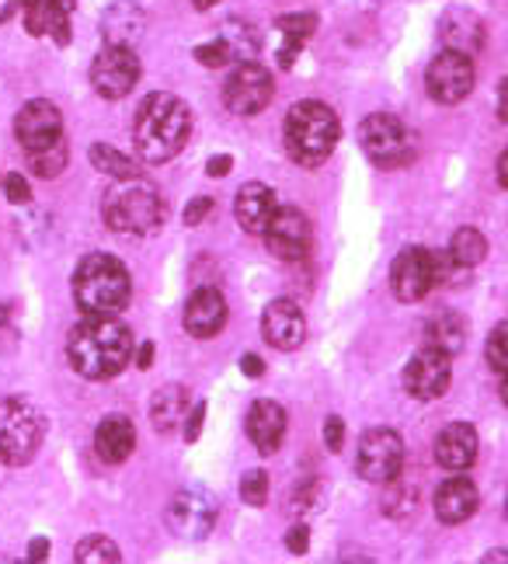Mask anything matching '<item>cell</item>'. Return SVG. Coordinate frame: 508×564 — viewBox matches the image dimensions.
<instances>
[{
  "mask_svg": "<svg viewBox=\"0 0 508 564\" xmlns=\"http://www.w3.org/2000/svg\"><path fill=\"white\" fill-rule=\"evenodd\" d=\"M450 258L460 265V269H474L480 265L484 258H488V237H484L477 227H460L450 241Z\"/></svg>",
  "mask_w": 508,
  "mask_h": 564,
  "instance_id": "30",
  "label": "cell"
},
{
  "mask_svg": "<svg viewBox=\"0 0 508 564\" xmlns=\"http://www.w3.org/2000/svg\"><path fill=\"white\" fill-rule=\"evenodd\" d=\"M11 338H14V317L8 303H0V349H8Z\"/></svg>",
  "mask_w": 508,
  "mask_h": 564,
  "instance_id": "44",
  "label": "cell"
},
{
  "mask_svg": "<svg viewBox=\"0 0 508 564\" xmlns=\"http://www.w3.org/2000/svg\"><path fill=\"white\" fill-rule=\"evenodd\" d=\"M474 77H477L474 56L456 53V50H443L429 63V74H425L429 98L439 105H460L474 91Z\"/></svg>",
  "mask_w": 508,
  "mask_h": 564,
  "instance_id": "10",
  "label": "cell"
},
{
  "mask_svg": "<svg viewBox=\"0 0 508 564\" xmlns=\"http://www.w3.org/2000/svg\"><path fill=\"white\" fill-rule=\"evenodd\" d=\"M498 182H501V188L508 192V147L501 150V158H498Z\"/></svg>",
  "mask_w": 508,
  "mask_h": 564,
  "instance_id": "50",
  "label": "cell"
},
{
  "mask_svg": "<svg viewBox=\"0 0 508 564\" xmlns=\"http://www.w3.org/2000/svg\"><path fill=\"white\" fill-rule=\"evenodd\" d=\"M285 547H290V554H306V547H311V527H293L290 533H285Z\"/></svg>",
  "mask_w": 508,
  "mask_h": 564,
  "instance_id": "42",
  "label": "cell"
},
{
  "mask_svg": "<svg viewBox=\"0 0 508 564\" xmlns=\"http://www.w3.org/2000/svg\"><path fill=\"white\" fill-rule=\"evenodd\" d=\"M484 356H488L491 370H498V373L508 370V321L495 324V332L488 335V345H484Z\"/></svg>",
  "mask_w": 508,
  "mask_h": 564,
  "instance_id": "37",
  "label": "cell"
},
{
  "mask_svg": "<svg viewBox=\"0 0 508 564\" xmlns=\"http://www.w3.org/2000/svg\"><path fill=\"white\" fill-rule=\"evenodd\" d=\"M338 137L342 122L335 108H327L324 101H296L285 116V150L300 167H321L338 147Z\"/></svg>",
  "mask_w": 508,
  "mask_h": 564,
  "instance_id": "4",
  "label": "cell"
},
{
  "mask_svg": "<svg viewBox=\"0 0 508 564\" xmlns=\"http://www.w3.org/2000/svg\"><path fill=\"white\" fill-rule=\"evenodd\" d=\"M501 401L508 404V370H505V380H501Z\"/></svg>",
  "mask_w": 508,
  "mask_h": 564,
  "instance_id": "54",
  "label": "cell"
},
{
  "mask_svg": "<svg viewBox=\"0 0 508 564\" xmlns=\"http://www.w3.org/2000/svg\"><path fill=\"white\" fill-rule=\"evenodd\" d=\"M425 345H429V349L446 352V356L463 352V345H467V321H463L456 311L435 314V317L425 324Z\"/></svg>",
  "mask_w": 508,
  "mask_h": 564,
  "instance_id": "27",
  "label": "cell"
},
{
  "mask_svg": "<svg viewBox=\"0 0 508 564\" xmlns=\"http://www.w3.org/2000/svg\"><path fill=\"white\" fill-rule=\"evenodd\" d=\"M261 335L264 341L272 345L279 352H293L303 345L306 338V321L303 311L296 307L293 300H272L269 307L261 314Z\"/></svg>",
  "mask_w": 508,
  "mask_h": 564,
  "instance_id": "17",
  "label": "cell"
},
{
  "mask_svg": "<svg viewBox=\"0 0 508 564\" xmlns=\"http://www.w3.org/2000/svg\"><path fill=\"white\" fill-rule=\"evenodd\" d=\"M105 224L119 234H150L161 224V195L140 175L116 178L101 199Z\"/></svg>",
  "mask_w": 508,
  "mask_h": 564,
  "instance_id": "5",
  "label": "cell"
},
{
  "mask_svg": "<svg viewBox=\"0 0 508 564\" xmlns=\"http://www.w3.org/2000/svg\"><path fill=\"white\" fill-rule=\"evenodd\" d=\"M147 29V18L137 4H112L101 18V35H105V46H132L143 39Z\"/></svg>",
  "mask_w": 508,
  "mask_h": 564,
  "instance_id": "25",
  "label": "cell"
},
{
  "mask_svg": "<svg viewBox=\"0 0 508 564\" xmlns=\"http://www.w3.org/2000/svg\"><path fill=\"white\" fill-rule=\"evenodd\" d=\"M275 25H279L282 39H285L282 50H279V67L290 70L296 63V53L303 50V42L317 32V18L314 14H282Z\"/></svg>",
  "mask_w": 508,
  "mask_h": 564,
  "instance_id": "28",
  "label": "cell"
},
{
  "mask_svg": "<svg viewBox=\"0 0 508 564\" xmlns=\"http://www.w3.org/2000/svg\"><path fill=\"white\" fill-rule=\"evenodd\" d=\"M240 370H245V377H261L264 373V362L258 356H240Z\"/></svg>",
  "mask_w": 508,
  "mask_h": 564,
  "instance_id": "46",
  "label": "cell"
},
{
  "mask_svg": "<svg viewBox=\"0 0 508 564\" xmlns=\"http://www.w3.org/2000/svg\"><path fill=\"white\" fill-rule=\"evenodd\" d=\"M227 324V300L219 290H195L185 303V332L192 338H216Z\"/></svg>",
  "mask_w": 508,
  "mask_h": 564,
  "instance_id": "19",
  "label": "cell"
},
{
  "mask_svg": "<svg viewBox=\"0 0 508 564\" xmlns=\"http://www.w3.org/2000/svg\"><path fill=\"white\" fill-rule=\"evenodd\" d=\"M14 137L25 154H39L63 140V116L50 98H32L14 116Z\"/></svg>",
  "mask_w": 508,
  "mask_h": 564,
  "instance_id": "13",
  "label": "cell"
},
{
  "mask_svg": "<svg viewBox=\"0 0 508 564\" xmlns=\"http://www.w3.org/2000/svg\"><path fill=\"white\" fill-rule=\"evenodd\" d=\"M91 164L101 171V175H108V178H132V175H137V164H132L122 154V150L108 147V143H95L91 147Z\"/></svg>",
  "mask_w": 508,
  "mask_h": 564,
  "instance_id": "32",
  "label": "cell"
},
{
  "mask_svg": "<svg viewBox=\"0 0 508 564\" xmlns=\"http://www.w3.org/2000/svg\"><path fill=\"white\" fill-rule=\"evenodd\" d=\"M132 293L126 265L116 254H87L74 272V300L84 317H116Z\"/></svg>",
  "mask_w": 508,
  "mask_h": 564,
  "instance_id": "3",
  "label": "cell"
},
{
  "mask_svg": "<svg viewBox=\"0 0 508 564\" xmlns=\"http://www.w3.org/2000/svg\"><path fill=\"white\" fill-rule=\"evenodd\" d=\"M137 366H140V370H150V366H153V341H143L137 349Z\"/></svg>",
  "mask_w": 508,
  "mask_h": 564,
  "instance_id": "48",
  "label": "cell"
},
{
  "mask_svg": "<svg viewBox=\"0 0 508 564\" xmlns=\"http://www.w3.org/2000/svg\"><path fill=\"white\" fill-rule=\"evenodd\" d=\"M192 133V108L171 91H153L143 98L137 116V154L143 164H164L182 154Z\"/></svg>",
  "mask_w": 508,
  "mask_h": 564,
  "instance_id": "2",
  "label": "cell"
},
{
  "mask_svg": "<svg viewBox=\"0 0 508 564\" xmlns=\"http://www.w3.org/2000/svg\"><path fill=\"white\" fill-rule=\"evenodd\" d=\"M66 161H71L66 140H60V143H53L46 150H39V154H29V167H32V175H39V178H56V175H63Z\"/></svg>",
  "mask_w": 508,
  "mask_h": 564,
  "instance_id": "34",
  "label": "cell"
},
{
  "mask_svg": "<svg viewBox=\"0 0 508 564\" xmlns=\"http://www.w3.org/2000/svg\"><path fill=\"white\" fill-rule=\"evenodd\" d=\"M443 42H446V50H456V53H480L484 46V25H480V18L471 14V11H450L443 18Z\"/></svg>",
  "mask_w": 508,
  "mask_h": 564,
  "instance_id": "26",
  "label": "cell"
},
{
  "mask_svg": "<svg viewBox=\"0 0 508 564\" xmlns=\"http://www.w3.org/2000/svg\"><path fill=\"white\" fill-rule=\"evenodd\" d=\"M275 195L269 185H261V182H248V185H240L237 192V199H234V216H237V224L240 230H248V234H264V227H269L272 220V213H275Z\"/></svg>",
  "mask_w": 508,
  "mask_h": 564,
  "instance_id": "22",
  "label": "cell"
},
{
  "mask_svg": "<svg viewBox=\"0 0 508 564\" xmlns=\"http://www.w3.org/2000/svg\"><path fill=\"white\" fill-rule=\"evenodd\" d=\"M480 561H484V564H491V561H508V551H491V554H484Z\"/></svg>",
  "mask_w": 508,
  "mask_h": 564,
  "instance_id": "52",
  "label": "cell"
},
{
  "mask_svg": "<svg viewBox=\"0 0 508 564\" xmlns=\"http://www.w3.org/2000/svg\"><path fill=\"white\" fill-rule=\"evenodd\" d=\"M216 516H219L216 498L209 491H203V488L179 491V495L171 498L167 512H164L167 530L185 536V540H203V536H209V530L216 527Z\"/></svg>",
  "mask_w": 508,
  "mask_h": 564,
  "instance_id": "12",
  "label": "cell"
},
{
  "mask_svg": "<svg viewBox=\"0 0 508 564\" xmlns=\"http://www.w3.org/2000/svg\"><path fill=\"white\" fill-rule=\"evenodd\" d=\"M505 512H508V498H505Z\"/></svg>",
  "mask_w": 508,
  "mask_h": 564,
  "instance_id": "56",
  "label": "cell"
},
{
  "mask_svg": "<svg viewBox=\"0 0 508 564\" xmlns=\"http://www.w3.org/2000/svg\"><path fill=\"white\" fill-rule=\"evenodd\" d=\"M185 404H188L185 387H179V383L161 387L158 394H153V401H150V422H153V429H158L161 436H167L171 429H179V422L185 415Z\"/></svg>",
  "mask_w": 508,
  "mask_h": 564,
  "instance_id": "29",
  "label": "cell"
},
{
  "mask_svg": "<svg viewBox=\"0 0 508 564\" xmlns=\"http://www.w3.org/2000/svg\"><path fill=\"white\" fill-rule=\"evenodd\" d=\"M248 440L258 453L272 457L285 440V411L275 401H255L248 411Z\"/></svg>",
  "mask_w": 508,
  "mask_h": 564,
  "instance_id": "23",
  "label": "cell"
},
{
  "mask_svg": "<svg viewBox=\"0 0 508 564\" xmlns=\"http://www.w3.org/2000/svg\"><path fill=\"white\" fill-rule=\"evenodd\" d=\"M4 199L8 203H29L32 199V185H29V178L25 175H18V171H8L4 175Z\"/></svg>",
  "mask_w": 508,
  "mask_h": 564,
  "instance_id": "39",
  "label": "cell"
},
{
  "mask_svg": "<svg viewBox=\"0 0 508 564\" xmlns=\"http://www.w3.org/2000/svg\"><path fill=\"white\" fill-rule=\"evenodd\" d=\"M240 498H245L248 506H264L269 502V474L264 470H248L240 477Z\"/></svg>",
  "mask_w": 508,
  "mask_h": 564,
  "instance_id": "38",
  "label": "cell"
},
{
  "mask_svg": "<svg viewBox=\"0 0 508 564\" xmlns=\"http://www.w3.org/2000/svg\"><path fill=\"white\" fill-rule=\"evenodd\" d=\"M0 195H4V175H0Z\"/></svg>",
  "mask_w": 508,
  "mask_h": 564,
  "instance_id": "55",
  "label": "cell"
},
{
  "mask_svg": "<svg viewBox=\"0 0 508 564\" xmlns=\"http://www.w3.org/2000/svg\"><path fill=\"white\" fill-rule=\"evenodd\" d=\"M219 39L227 42L230 53H234V63H245V59H255L258 53V32L245 21H227V29L219 32Z\"/></svg>",
  "mask_w": 508,
  "mask_h": 564,
  "instance_id": "33",
  "label": "cell"
},
{
  "mask_svg": "<svg viewBox=\"0 0 508 564\" xmlns=\"http://www.w3.org/2000/svg\"><path fill=\"white\" fill-rule=\"evenodd\" d=\"M390 286L393 296L401 303H418L425 300L429 290L435 286V258L429 248H404L393 258L390 269Z\"/></svg>",
  "mask_w": 508,
  "mask_h": 564,
  "instance_id": "16",
  "label": "cell"
},
{
  "mask_svg": "<svg viewBox=\"0 0 508 564\" xmlns=\"http://www.w3.org/2000/svg\"><path fill=\"white\" fill-rule=\"evenodd\" d=\"M66 359L84 380H112L132 359V335L116 317H84L66 338Z\"/></svg>",
  "mask_w": 508,
  "mask_h": 564,
  "instance_id": "1",
  "label": "cell"
},
{
  "mask_svg": "<svg viewBox=\"0 0 508 564\" xmlns=\"http://www.w3.org/2000/svg\"><path fill=\"white\" fill-rule=\"evenodd\" d=\"M74 561L77 564H87V561L116 564V561H122V551H119L116 540H108V536H87V540H80V544H77Z\"/></svg>",
  "mask_w": 508,
  "mask_h": 564,
  "instance_id": "35",
  "label": "cell"
},
{
  "mask_svg": "<svg viewBox=\"0 0 508 564\" xmlns=\"http://www.w3.org/2000/svg\"><path fill=\"white\" fill-rule=\"evenodd\" d=\"M137 449V429H132L129 419L122 415H112L105 419L95 432V453L101 457V464H122L129 460V453Z\"/></svg>",
  "mask_w": 508,
  "mask_h": 564,
  "instance_id": "24",
  "label": "cell"
},
{
  "mask_svg": "<svg viewBox=\"0 0 508 564\" xmlns=\"http://www.w3.org/2000/svg\"><path fill=\"white\" fill-rule=\"evenodd\" d=\"M342 443H345V422H342L338 415H331V419L324 422V446H327L331 453H338Z\"/></svg>",
  "mask_w": 508,
  "mask_h": 564,
  "instance_id": "40",
  "label": "cell"
},
{
  "mask_svg": "<svg viewBox=\"0 0 508 564\" xmlns=\"http://www.w3.org/2000/svg\"><path fill=\"white\" fill-rule=\"evenodd\" d=\"M230 167H234V158L219 154V158H209L206 175H209V178H224V175H230Z\"/></svg>",
  "mask_w": 508,
  "mask_h": 564,
  "instance_id": "45",
  "label": "cell"
},
{
  "mask_svg": "<svg viewBox=\"0 0 508 564\" xmlns=\"http://www.w3.org/2000/svg\"><path fill=\"white\" fill-rule=\"evenodd\" d=\"M18 8H21V0H0V25H4Z\"/></svg>",
  "mask_w": 508,
  "mask_h": 564,
  "instance_id": "51",
  "label": "cell"
},
{
  "mask_svg": "<svg viewBox=\"0 0 508 564\" xmlns=\"http://www.w3.org/2000/svg\"><path fill=\"white\" fill-rule=\"evenodd\" d=\"M359 143L366 150V158L380 167H401L414 158V140L408 133V126L397 116H387V112L363 119Z\"/></svg>",
  "mask_w": 508,
  "mask_h": 564,
  "instance_id": "7",
  "label": "cell"
},
{
  "mask_svg": "<svg viewBox=\"0 0 508 564\" xmlns=\"http://www.w3.org/2000/svg\"><path fill=\"white\" fill-rule=\"evenodd\" d=\"M209 213H213V199H209V195H198V199H192V203L185 206V224H188V227L203 224Z\"/></svg>",
  "mask_w": 508,
  "mask_h": 564,
  "instance_id": "41",
  "label": "cell"
},
{
  "mask_svg": "<svg viewBox=\"0 0 508 564\" xmlns=\"http://www.w3.org/2000/svg\"><path fill=\"white\" fill-rule=\"evenodd\" d=\"M137 80H140V56L132 46H105L91 63V88L108 101L126 98L137 88Z\"/></svg>",
  "mask_w": 508,
  "mask_h": 564,
  "instance_id": "11",
  "label": "cell"
},
{
  "mask_svg": "<svg viewBox=\"0 0 508 564\" xmlns=\"http://www.w3.org/2000/svg\"><path fill=\"white\" fill-rule=\"evenodd\" d=\"M477 460V429L467 422H450L435 436V464L443 470H467Z\"/></svg>",
  "mask_w": 508,
  "mask_h": 564,
  "instance_id": "20",
  "label": "cell"
},
{
  "mask_svg": "<svg viewBox=\"0 0 508 564\" xmlns=\"http://www.w3.org/2000/svg\"><path fill=\"white\" fill-rule=\"evenodd\" d=\"M480 506V495H477V485L471 477H450V481L439 485L435 491V516L443 519L446 527H456V523H467V519L477 512Z\"/></svg>",
  "mask_w": 508,
  "mask_h": 564,
  "instance_id": "21",
  "label": "cell"
},
{
  "mask_svg": "<svg viewBox=\"0 0 508 564\" xmlns=\"http://www.w3.org/2000/svg\"><path fill=\"white\" fill-rule=\"evenodd\" d=\"M25 4V32L50 35L56 46L71 42V11L74 0H21Z\"/></svg>",
  "mask_w": 508,
  "mask_h": 564,
  "instance_id": "18",
  "label": "cell"
},
{
  "mask_svg": "<svg viewBox=\"0 0 508 564\" xmlns=\"http://www.w3.org/2000/svg\"><path fill=\"white\" fill-rule=\"evenodd\" d=\"M29 557L32 561H46L50 557V540L46 536H35L32 544H29Z\"/></svg>",
  "mask_w": 508,
  "mask_h": 564,
  "instance_id": "47",
  "label": "cell"
},
{
  "mask_svg": "<svg viewBox=\"0 0 508 564\" xmlns=\"http://www.w3.org/2000/svg\"><path fill=\"white\" fill-rule=\"evenodd\" d=\"M42 440H46V422H42L39 408L25 398L0 401V464L21 467L29 464Z\"/></svg>",
  "mask_w": 508,
  "mask_h": 564,
  "instance_id": "6",
  "label": "cell"
},
{
  "mask_svg": "<svg viewBox=\"0 0 508 564\" xmlns=\"http://www.w3.org/2000/svg\"><path fill=\"white\" fill-rule=\"evenodd\" d=\"M356 470L369 485H387L404 470V440L393 429H369L359 440Z\"/></svg>",
  "mask_w": 508,
  "mask_h": 564,
  "instance_id": "8",
  "label": "cell"
},
{
  "mask_svg": "<svg viewBox=\"0 0 508 564\" xmlns=\"http://www.w3.org/2000/svg\"><path fill=\"white\" fill-rule=\"evenodd\" d=\"M383 512L390 519H408L418 512V488L401 481V474L393 477V481H387V495H383Z\"/></svg>",
  "mask_w": 508,
  "mask_h": 564,
  "instance_id": "31",
  "label": "cell"
},
{
  "mask_svg": "<svg viewBox=\"0 0 508 564\" xmlns=\"http://www.w3.org/2000/svg\"><path fill=\"white\" fill-rule=\"evenodd\" d=\"M404 390L414 401H435L443 398L450 383H453V356L439 352V349H425L418 352L408 366H404Z\"/></svg>",
  "mask_w": 508,
  "mask_h": 564,
  "instance_id": "15",
  "label": "cell"
},
{
  "mask_svg": "<svg viewBox=\"0 0 508 564\" xmlns=\"http://www.w3.org/2000/svg\"><path fill=\"white\" fill-rule=\"evenodd\" d=\"M203 422H206V401H198L192 411H188V425H185V443H195L198 432H203Z\"/></svg>",
  "mask_w": 508,
  "mask_h": 564,
  "instance_id": "43",
  "label": "cell"
},
{
  "mask_svg": "<svg viewBox=\"0 0 508 564\" xmlns=\"http://www.w3.org/2000/svg\"><path fill=\"white\" fill-rule=\"evenodd\" d=\"M275 95V80L272 74L261 67L258 59H245V63H237L234 74L227 77L224 84V101L234 116H258L269 108Z\"/></svg>",
  "mask_w": 508,
  "mask_h": 564,
  "instance_id": "9",
  "label": "cell"
},
{
  "mask_svg": "<svg viewBox=\"0 0 508 564\" xmlns=\"http://www.w3.org/2000/svg\"><path fill=\"white\" fill-rule=\"evenodd\" d=\"M498 119L508 126V77L501 80V88H498Z\"/></svg>",
  "mask_w": 508,
  "mask_h": 564,
  "instance_id": "49",
  "label": "cell"
},
{
  "mask_svg": "<svg viewBox=\"0 0 508 564\" xmlns=\"http://www.w3.org/2000/svg\"><path fill=\"white\" fill-rule=\"evenodd\" d=\"M264 245L275 258L282 262H303L306 254H311V241H314V230H311V220L293 209V206H282L272 213L269 227H264Z\"/></svg>",
  "mask_w": 508,
  "mask_h": 564,
  "instance_id": "14",
  "label": "cell"
},
{
  "mask_svg": "<svg viewBox=\"0 0 508 564\" xmlns=\"http://www.w3.org/2000/svg\"><path fill=\"white\" fill-rule=\"evenodd\" d=\"M192 4H195L198 11H209V8H216V4H219V0H192Z\"/></svg>",
  "mask_w": 508,
  "mask_h": 564,
  "instance_id": "53",
  "label": "cell"
},
{
  "mask_svg": "<svg viewBox=\"0 0 508 564\" xmlns=\"http://www.w3.org/2000/svg\"><path fill=\"white\" fill-rule=\"evenodd\" d=\"M195 59L203 63V67H209V70H224V67H230L234 63V53H230V46L224 39H213V42H203V46H195Z\"/></svg>",
  "mask_w": 508,
  "mask_h": 564,
  "instance_id": "36",
  "label": "cell"
}]
</instances>
